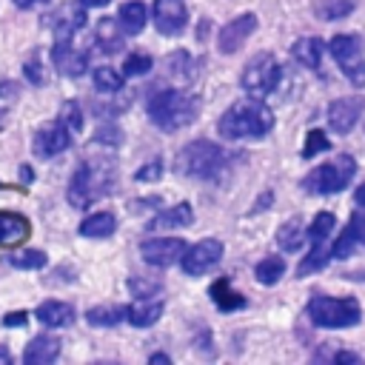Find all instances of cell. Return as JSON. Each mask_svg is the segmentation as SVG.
<instances>
[{"instance_id": "cell-23", "label": "cell", "mask_w": 365, "mask_h": 365, "mask_svg": "<svg viewBox=\"0 0 365 365\" xmlns=\"http://www.w3.org/2000/svg\"><path fill=\"white\" fill-rule=\"evenodd\" d=\"M165 74L177 83V86H188L197 77V60L188 51H174L165 60Z\"/></svg>"}, {"instance_id": "cell-4", "label": "cell", "mask_w": 365, "mask_h": 365, "mask_svg": "<svg viewBox=\"0 0 365 365\" xmlns=\"http://www.w3.org/2000/svg\"><path fill=\"white\" fill-rule=\"evenodd\" d=\"M308 317L319 328H351L359 322L362 308L354 297H325L317 294L308 302Z\"/></svg>"}, {"instance_id": "cell-47", "label": "cell", "mask_w": 365, "mask_h": 365, "mask_svg": "<svg viewBox=\"0 0 365 365\" xmlns=\"http://www.w3.org/2000/svg\"><path fill=\"white\" fill-rule=\"evenodd\" d=\"M354 200H356V205H359V208L365 211V185H359V188H356V194H354Z\"/></svg>"}, {"instance_id": "cell-19", "label": "cell", "mask_w": 365, "mask_h": 365, "mask_svg": "<svg viewBox=\"0 0 365 365\" xmlns=\"http://www.w3.org/2000/svg\"><path fill=\"white\" fill-rule=\"evenodd\" d=\"M60 356V339L57 336H48V334H40L34 336L26 351H23V362L26 365H48Z\"/></svg>"}, {"instance_id": "cell-21", "label": "cell", "mask_w": 365, "mask_h": 365, "mask_svg": "<svg viewBox=\"0 0 365 365\" xmlns=\"http://www.w3.org/2000/svg\"><path fill=\"white\" fill-rule=\"evenodd\" d=\"M191 222H194V211H191V205H188V202H177V205L160 211V214L148 222V228H151V231H163V228H185V225H191Z\"/></svg>"}, {"instance_id": "cell-9", "label": "cell", "mask_w": 365, "mask_h": 365, "mask_svg": "<svg viewBox=\"0 0 365 365\" xmlns=\"http://www.w3.org/2000/svg\"><path fill=\"white\" fill-rule=\"evenodd\" d=\"M220 259H222V242L214 240V237H208V240H200V242L188 245L185 254L180 257V265H182V271L188 277H200L208 268H214Z\"/></svg>"}, {"instance_id": "cell-5", "label": "cell", "mask_w": 365, "mask_h": 365, "mask_svg": "<svg viewBox=\"0 0 365 365\" xmlns=\"http://www.w3.org/2000/svg\"><path fill=\"white\" fill-rule=\"evenodd\" d=\"M356 174V163L351 154H342L331 163H322L317 168H311L305 177H302V188L308 194H336L342 191Z\"/></svg>"}, {"instance_id": "cell-25", "label": "cell", "mask_w": 365, "mask_h": 365, "mask_svg": "<svg viewBox=\"0 0 365 365\" xmlns=\"http://www.w3.org/2000/svg\"><path fill=\"white\" fill-rule=\"evenodd\" d=\"M291 54L297 63L308 66V68H319L322 66V54H325V43L319 37H299L291 46Z\"/></svg>"}, {"instance_id": "cell-43", "label": "cell", "mask_w": 365, "mask_h": 365, "mask_svg": "<svg viewBox=\"0 0 365 365\" xmlns=\"http://www.w3.org/2000/svg\"><path fill=\"white\" fill-rule=\"evenodd\" d=\"M23 71H26V80H29V83L43 86V68H40V60H37V57H34V60H26Z\"/></svg>"}, {"instance_id": "cell-31", "label": "cell", "mask_w": 365, "mask_h": 365, "mask_svg": "<svg viewBox=\"0 0 365 365\" xmlns=\"http://www.w3.org/2000/svg\"><path fill=\"white\" fill-rule=\"evenodd\" d=\"M211 299H214V305H217L220 311H237V308H245V297L237 294V291L228 285V279H217V282L211 285Z\"/></svg>"}, {"instance_id": "cell-40", "label": "cell", "mask_w": 365, "mask_h": 365, "mask_svg": "<svg viewBox=\"0 0 365 365\" xmlns=\"http://www.w3.org/2000/svg\"><path fill=\"white\" fill-rule=\"evenodd\" d=\"M160 177H163V163H160V160H148L143 168L134 171V180H137V182H154V180H160Z\"/></svg>"}, {"instance_id": "cell-14", "label": "cell", "mask_w": 365, "mask_h": 365, "mask_svg": "<svg viewBox=\"0 0 365 365\" xmlns=\"http://www.w3.org/2000/svg\"><path fill=\"white\" fill-rule=\"evenodd\" d=\"M254 29H257V17H254V14H240L237 20H231L228 26L220 29V34H217V48H220L222 54L240 51L242 43L254 34Z\"/></svg>"}, {"instance_id": "cell-27", "label": "cell", "mask_w": 365, "mask_h": 365, "mask_svg": "<svg viewBox=\"0 0 365 365\" xmlns=\"http://www.w3.org/2000/svg\"><path fill=\"white\" fill-rule=\"evenodd\" d=\"M145 17H148L145 6H143L140 0H131V3H123V6H120L117 23H120V29H123L125 34H140V31L145 29Z\"/></svg>"}, {"instance_id": "cell-51", "label": "cell", "mask_w": 365, "mask_h": 365, "mask_svg": "<svg viewBox=\"0 0 365 365\" xmlns=\"http://www.w3.org/2000/svg\"><path fill=\"white\" fill-rule=\"evenodd\" d=\"M20 177L29 182V180H31V168H23V171H20Z\"/></svg>"}, {"instance_id": "cell-29", "label": "cell", "mask_w": 365, "mask_h": 365, "mask_svg": "<svg viewBox=\"0 0 365 365\" xmlns=\"http://www.w3.org/2000/svg\"><path fill=\"white\" fill-rule=\"evenodd\" d=\"M331 257V248L325 242H311V251H305V257L299 259L297 265V277H311V274H319L325 265H328Z\"/></svg>"}, {"instance_id": "cell-6", "label": "cell", "mask_w": 365, "mask_h": 365, "mask_svg": "<svg viewBox=\"0 0 365 365\" xmlns=\"http://www.w3.org/2000/svg\"><path fill=\"white\" fill-rule=\"evenodd\" d=\"M108 188H111V171L86 163L74 171V177L68 182V202L74 208H88L94 200L108 194Z\"/></svg>"}, {"instance_id": "cell-28", "label": "cell", "mask_w": 365, "mask_h": 365, "mask_svg": "<svg viewBox=\"0 0 365 365\" xmlns=\"http://www.w3.org/2000/svg\"><path fill=\"white\" fill-rule=\"evenodd\" d=\"M114 231H117V220H114V214H108V211H97V214H91V217H86V220L80 222V234H83V237H91V240L111 237Z\"/></svg>"}, {"instance_id": "cell-39", "label": "cell", "mask_w": 365, "mask_h": 365, "mask_svg": "<svg viewBox=\"0 0 365 365\" xmlns=\"http://www.w3.org/2000/svg\"><path fill=\"white\" fill-rule=\"evenodd\" d=\"M328 148H331V143H328V137L322 131H308L305 148H302V160H311V157H317L319 151H328Z\"/></svg>"}, {"instance_id": "cell-22", "label": "cell", "mask_w": 365, "mask_h": 365, "mask_svg": "<svg viewBox=\"0 0 365 365\" xmlns=\"http://www.w3.org/2000/svg\"><path fill=\"white\" fill-rule=\"evenodd\" d=\"M29 220L20 214H0V245L14 248L29 240Z\"/></svg>"}, {"instance_id": "cell-13", "label": "cell", "mask_w": 365, "mask_h": 365, "mask_svg": "<svg viewBox=\"0 0 365 365\" xmlns=\"http://www.w3.org/2000/svg\"><path fill=\"white\" fill-rule=\"evenodd\" d=\"M362 108H365L362 97H339V100H334L328 106V125H331V131L348 134L359 123Z\"/></svg>"}, {"instance_id": "cell-33", "label": "cell", "mask_w": 365, "mask_h": 365, "mask_svg": "<svg viewBox=\"0 0 365 365\" xmlns=\"http://www.w3.org/2000/svg\"><path fill=\"white\" fill-rule=\"evenodd\" d=\"M123 77H125V74H120V71L111 68V66L94 68V86H97V91H103V94H117V91L123 88Z\"/></svg>"}, {"instance_id": "cell-38", "label": "cell", "mask_w": 365, "mask_h": 365, "mask_svg": "<svg viewBox=\"0 0 365 365\" xmlns=\"http://www.w3.org/2000/svg\"><path fill=\"white\" fill-rule=\"evenodd\" d=\"M151 57L148 54H128L125 57V63H123V74L125 77H143V74H148L151 71Z\"/></svg>"}, {"instance_id": "cell-15", "label": "cell", "mask_w": 365, "mask_h": 365, "mask_svg": "<svg viewBox=\"0 0 365 365\" xmlns=\"http://www.w3.org/2000/svg\"><path fill=\"white\" fill-rule=\"evenodd\" d=\"M365 248V211H354L348 220V228L342 231V237L331 245V257L334 259H348L354 251Z\"/></svg>"}, {"instance_id": "cell-26", "label": "cell", "mask_w": 365, "mask_h": 365, "mask_svg": "<svg viewBox=\"0 0 365 365\" xmlns=\"http://www.w3.org/2000/svg\"><path fill=\"white\" fill-rule=\"evenodd\" d=\"M123 29H120V23H114L111 17H103V20H97V29H94V40H97V46L106 51V54H114V51H120L123 48Z\"/></svg>"}, {"instance_id": "cell-52", "label": "cell", "mask_w": 365, "mask_h": 365, "mask_svg": "<svg viewBox=\"0 0 365 365\" xmlns=\"http://www.w3.org/2000/svg\"><path fill=\"white\" fill-rule=\"evenodd\" d=\"M0 362H11V356H9V354H6L3 348H0Z\"/></svg>"}, {"instance_id": "cell-34", "label": "cell", "mask_w": 365, "mask_h": 365, "mask_svg": "<svg viewBox=\"0 0 365 365\" xmlns=\"http://www.w3.org/2000/svg\"><path fill=\"white\" fill-rule=\"evenodd\" d=\"M314 11L319 20H342L354 11V0H319Z\"/></svg>"}, {"instance_id": "cell-42", "label": "cell", "mask_w": 365, "mask_h": 365, "mask_svg": "<svg viewBox=\"0 0 365 365\" xmlns=\"http://www.w3.org/2000/svg\"><path fill=\"white\" fill-rule=\"evenodd\" d=\"M128 288H131V294H137V297H154L157 291H160V282H145V279H128Z\"/></svg>"}, {"instance_id": "cell-45", "label": "cell", "mask_w": 365, "mask_h": 365, "mask_svg": "<svg viewBox=\"0 0 365 365\" xmlns=\"http://www.w3.org/2000/svg\"><path fill=\"white\" fill-rule=\"evenodd\" d=\"M0 97H17V83H0Z\"/></svg>"}, {"instance_id": "cell-8", "label": "cell", "mask_w": 365, "mask_h": 365, "mask_svg": "<svg viewBox=\"0 0 365 365\" xmlns=\"http://www.w3.org/2000/svg\"><path fill=\"white\" fill-rule=\"evenodd\" d=\"M331 57L336 60V66L342 68V74L348 77V83L354 88H365V51L359 37L354 34H334L328 43Z\"/></svg>"}, {"instance_id": "cell-37", "label": "cell", "mask_w": 365, "mask_h": 365, "mask_svg": "<svg viewBox=\"0 0 365 365\" xmlns=\"http://www.w3.org/2000/svg\"><path fill=\"white\" fill-rule=\"evenodd\" d=\"M71 134H77V131H83V114H80V106L74 103V100H68V103H63V108H60V117H57Z\"/></svg>"}, {"instance_id": "cell-17", "label": "cell", "mask_w": 365, "mask_h": 365, "mask_svg": "<svg viewBox=\"0 0 365 365\" xmlns=\"http://www.w3.org/2000/svg\"><path fill=\"white\" fill-rule=\"evenodd\" d=\"M86 6L83 3H71V6H63L57 14H54V37L57 40H71L83 26H86Z\"/></svg>"}, {"instance_id": "cell-44", "label": "cell", "mask_w": 365, "mask_h": 365, "mask_svg": "<svg viewBox=\"0 0 365 365\" xmlns=\"http://www.w3.org/2000/svg\"><path fill=\"white\" fill-rule=\"evenodd\" d=\"M3 325H6V328H23V325H26V314H23V311L6 314V317H3Z\"/></svg>"}, {"instance_id": "cell-11", "label": "cell", "mask_w": 365, "mask_h": 365, "mask_svg": "<svg viewBox=\"0 0 365 365\" xmlns=\"http://www.w3.org/2000/svg\"><path fill=\"white\" fill-rule=\"evenodd\" d=\"M68 145H71V131H68L60 120L40 125V128L34 131V140H31V151H34L40 160L57 157V154H63Z\"/></svg>"}, {"instance_id": "cell-20", "label": "cell", "mask_w": 365, "mask_h": 365, "mask_svg": "<svg viewBox=\"0 0 365 365\" xmlns=\"http://www.w3.org/2000/svg\"><path fill=\"white\" fill-rule=\"evenodd\" d=\"M34 317H37L46 328H68V325L74 322V308H71L68 302L48 299V302H43V305L34 311Z\"/></svg>"}, {"instance_id": "cell-36", "label": "cell", "mask_w": 365, "mask_h": 365, "mask_svg": "<svg viewBox=\"0 0 365 365\" xmlns=\"http://www.w3.org/2000/svg\"><path fill=\"white\" fill-rule=\"evenodd\" d=\"M334 228H336L334 214L322 211V214H317V217H314V222H311V228H308V240H311V242H325V240L331 237V231H334Z\"/></svg>"}, {"instance_id": "cell-3", "label": "cell", "mask_w": 365, "mask_h": 365, "mask_svg": "<svg viewBox=\"0 0 365 365\" xmlns=\"http://www.w3.org/2000/svg\"><path fill=\"white\" fill-rule=\"evenodd\" d=\"M225 165V154L211 140H194L177 151V174L191 180H214Z\"/></svg>"}, {"instance_id": "cell-18", "label": "cell", "mask_w": 365, "mask_h": 365, "mask_svg": "<svg viewBox=\"0 0 365 365\" xmlns=\"http://www.w3.org/2000/svg\"><path fill=\"white\" fill-rule=\"evenodd\" d=\"M163 317V299L154 297H140L131 305H125V319L134 328H151L157 319Z\"/></svg>"}, {"instance_id": "cell-41", "label": "cell", "mask_w": 365, "mask_h": 365, "mask_svg": "<svg viewBox=\"0 0 365 365\" xmlns=\"http://www.w3.org/2000/svg\"><path fill=\"white\" fill-rule=\"evenodd\" d=\"M120 140H123V131L117 125H100L97 128V143H103V145H120Z\"/></svg>"}, {"instance_id": "cell-50", "label": "cell", "mask_w": 365, "mask_h": 365, "mask_svg": "<svg viewBox=\"0 0 365 365\" xmlns=\"http://www.w3.org/2000/svg\"><path fill=\"white\" fill-rule=\"evenodd\" d=\"M151 362H168V356H165V354H154Z\"/></svg>"}, {"instance_id": "cell-30", "label": "cell", "mask_w": 365, "mask_h": 365, "mask_svg": "<svg viewBox=\"0 0 365 365\" xmlns=\"http://www.w3.org/2000/svg\"><path fill=\"white\" fill-rule=\"evenodd\" d=\"M86 319L94 328H114L125 319V305H94L86 311Z\"/></svg>"}, {"instance_id": "cell-10", "label": "cell", "mask_w": 365, "mask_h": 365, "mask_svg": "<svg viewBox=\"0 0 365 365\" xmlns=\"http://www.w3.org/2000/svg\"><path fill=\"white\" fill-rule=\"evenodd\" d=\"M185 240L182 237H154V240H145L140 245V257L154 265V268H168L174 262H180V257L185 254Z\"/></svg>"}, {"instance_id": "cell-35", "label": "cell", "mask_w": 365, "mask_h": 365, "mask_svg": "<svg viewBox=\"0 0 365 365\" xmlns=\"http://www.w3.org/2000/svg\"><path fill=\"white\" fill-rule=\"evenodd\" d=\"M9 265L14 268H43L46 265V251L40 248H26V251H11L9 254Z\"/></svg>"}, {"instance_id": "cell-1", "label": "cell", "mask_w": 365, "mask_h": 365, "mask_svg": "<svg viewBox=\"0 0 365 365\" xmlns=\"http://www.w3.org/2000/svg\"><path fill=\"white\" fill-rule=\"evenodd\" d=\"M217 128L228 140H257L274 128V114L262 100L248 97V100H237L234 106H228Z\"/></svg>"}, {"instance_id": "cell-46", "label": "cell", "mask_w": 365, "mask_h": 365, "mask_svg": "<svg viewBox=\"0 0 365 365\" xmlns=\"http://www.w3.org/2000/svg\"><path fill=\"white\" fill-rule=\"evenodd\" d=\"M334 359H336V362H359V356H356V354H348V351H339Z\"/></svg>"}, {"instance_id": "cell-16", "label": "cell", "mask_w": 365, "mask_h": 365, "mask_svg": "<svg viewBox=\"0 0 365 365\" xmlns=\"http://www.w3.org/2000/svg\"><path fill=\"white\" fill-rule=\"evenodd\" d=\"M51 60H54V66H57L63 74H68V77H80V74L88 68V54H86V51H77V48L71 46V40H57L54 48H51Z\"/></svg>"}, {"instance_id": "cell-48", "label": "cell", "mask_w": 365, "mask_h": 365, "mask_svg": "<svg viewBox=\"0 0 365 365\" xmlns=\"http://www.w3.org/2000/svg\"><path fill=\"white\" fill-rule=\"evenodd\" d=\"M83 6H88V9H97V6H106V3H111V0H80Z\"/></svg>"}, {"instance_id": "cell-12", "label": "cell", "mask_w": 365, "mask_h": 365, "mask_svg": "<svg viewBox=\"0 0 365 365\" xmlns=\"http://www.w3.org/2000/svg\"><path fill=\"white\" fill-rule=\"evenodd\" d=\"M188 9L182 0H154V26L160 34L174 37L185 29Z\"/></svg>"}, {"instance_id": "cell-49", "label": "cell", "mask_w": 365, "mask_h": 365, "mask_svg": "<svg viewBox=\"0 0 365 365\" xmlns=\"http://www.w3.org/2000/svg\"><path fill=\"white\" fill-rule=\"evenodd\" d=\"M37 0H14V6H20V9H29V6H34Z\"/></svg>"}, {"instance_id": "cell-32", "label": "cell", "mask_w": 365, "mask_h": 365, "mask_svg": "<svg viewBox=\"0 0 365 365\" xmlns=\"http://www.w3.org/2000/svg\"><path fill=\"white\" fill-rule=\"evenodd\" d=\"M282 274H285V262H282V257H274V254L265 257V259H259L257 268H254V277L262 285H277L282 279Z\"/></svg>"}, {"instance_id": "cell-7", "label": "cell", "mask_w": 365, "mask_h": 365, "mask_svg": "<svg viewBox=\"0 0 365 365\" xmlns=\"http://www.w3.org/2000/svg\"><path fill=\"white\" fill-rule=\"evenodd\" d=\"M279 63L274 60V54H257V57H251L248 63H245V68H242V77H240V86H242V91L248 94V97H257V100H265L274 88H277V83H279Z\"/></svg>"}, {"instance_id": "cell-24", "label": "cell", "mask_w": 365, "mask_h": 365, "mask_svg": "<svg viewBox=\"0 0 365 365\" xmlns=\"http://www.w3.org/2000/svg\"><path fill=\"white\" fill-rule=\"evenodd\" d=\"M305 237H308V228L302 225V220H299V217H291V220H285V222L279 225V231H277V245H279L282 251H288V254H297V251H302Z\"/></svg>"}, {"instance_id": "cell-2", "label": "cell", "mask_w": 365, "mask_h": 365, "mask_svg": "<svg viewBox=\"0 0 365 365\" xmlns=\"http://www.w3.org/2000/svg\"><path fill=\"white\" fill-rule=\"evenodd\" d=\"M148 120L163 131H180L197 120L200 100L182 88H154L148 97Z\"/></svg>"}]
</instances>
